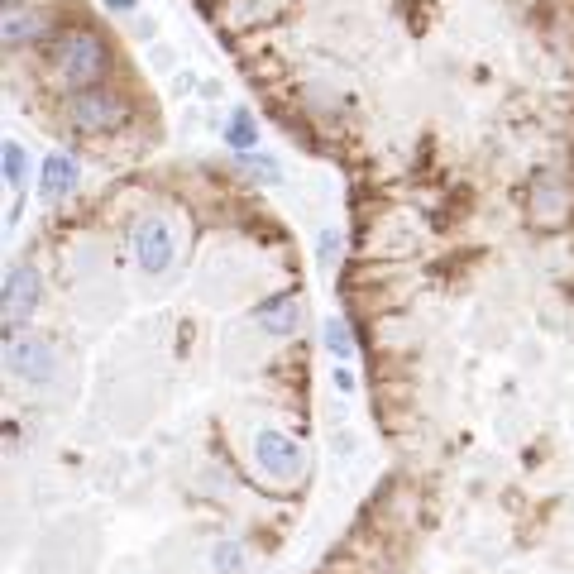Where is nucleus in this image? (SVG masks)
Wrapping results in <instances>:
<instances>
[{
  "label": "nucleus",
  "instance_id": "obj_9",
  "mask_svg": "<svg viewBox=\"0 0 574 574\" xmlns=\"http://www.w3.org/2000/svg\"><path fill=\"white\" fill-rule=\"evenodd\" d=\"M254 326H264L268 335H292L302 326V297L297 292H273L268 302L254 307Z\"/></svg>",
  "mask_w": 574,
  "mask_h": 574
},
{
  "label": "nucleus",
  "instance_id": "obj_3",
  "mask_svg": "<svg viewBox=\"0 0 574 574\" xmlns=\"http://www.w3.org/2000/svg\"><path fill=\"white\" fill-rule=\"evenodd\" d=\"M254 464L273 484H297L302 469H307V455H302V441H292L287 431H259L254 436Z\"/></svg>",
  "mask_w": 574,
  "mask_h": 574
},
{
  "label": "nucleus",
  "instance_id": "obj_6",
  "mask_svg": "<svg viewBox=\"0 0 574 574\" xmlns=\"http://www.w3.org/2000/svg\"><path fill=\"white\" fill-rule=\"evenodd\" d=\"M134 264L144 268L149 278L173 268V230H168V221L144 216V221L134 225Z\"/></svg>",
  "mask_w": 574,
  "mask_h": 574
},
{
  "label": "nucleus",
  "instance_id": "obj_17",
  "mask_svg": "<svg viewBox=\"0 0 574 574\" xmlns=\"http://www.w3.org/2000/svg\"><path fill=\"white\" fill-rule=\"evenodd\" d=\"M134 5H139V0H106V10H115V15H130Z\"/></svg>",
  "mask_w": 574,
  "mask_h": 574
},
{
  "label": "nucleus",
  "instance_id": "obj_10",
  "mask_svg": "<svg viewBox=\"0 0 574 574\" xmlns=\"http://www.w3.org/2000/svg\"><path fill=\"white\" fill-rule=\"evenodd\" d=\"M72 187H77V158L53 149V154L44 158V173H39V197H44L48 206H58V201L72 197Z\"/></svg>",
  "mask_w": 574,
  "mask_h": 574
},
{
  "label": "nucleus",
  "instance_id": "obj_1",
  "mask_svg": "<svg viewBox=\"0 0 574 574\" xmlns=\"http://www.w3.org/2000/svg\"><path fill=\"white\" fill-rule=\"evenodd\" d=\"M106 67H111L106 44L91 29H58L53 34V72L63 77L67 87H77V91L96 87L106 77Z\"/></svg>",
  "mask_w": 574,
  "mask_h": 574
},
{
  "label": "nucleus",
  "instance_id": "obj_8",
  "mask_svg": "<svg viewBox=\"0 0 574 574\" xmlns=\"http://www.w3.org/2000/svg\"><path fill=\"white\" fill-rule=\"evenodd\" d=\"M48 29H53V24H48L44 15L34 10V5H15V0L5 5V20H0V39H5V48L39 44V39L48 34Z\"/></svg>",
  "mask_w": 574,
  "mask_h": 574
},
{
  "label": "nucleus",
  "instance_id": "obj_16",
  "mask_svg": "<svg viewBox=\"0 0 574 574\" xmlns=\"http://www.w3.org/2000/svg\"><path fill=\"white\" fill-rule=\"evenodd\" d=\"M335 388H340V393H350V388H354V374H350V369H335Z\"/></svg>",
  "mask_w": 574,
  "mask_h": 574
},
{
  "label": "nucleus",
  "instance_id": "obj_13",
  "mask_svg": "<svg viewBox=\"0 0 574 574\" xmlns=\"http://www.w3.org/2000/svg\"><path fill=\"white\" fill-rule=\"evenodd\" d=\"M321 345H326V354L340 359V364H350V359H354V340H350V331H345V321H326Z\"/></svg>",
  "mask_w": 574,
  "mask_h": 574
},
{
  "label": "nucleus",
  "instance_id": "obj_7",
  "mask_svg": "<svg viewBox=\"0 0 574 574\" xmlns=\"http://www.w3.org/2000/svg\"><path fill=\"white\" fill-rule=\"evenodd\" d=\"M5 364H10V374L24 378V383H48L53 369H58V354H53L48 340L20 335V340H5Z\"/></svg>",
  "mask_w": 574,
  "mask_h": 574
},
{
  "label": "nucleus",
  "instance_id": "obj_15",
  "mask_svg": "<svg viewBox=\"0 0 574 574\" xmlns=\"http://www.w3.org/2000/svg\"><path fill=\"white\" fill-rule=\"evenodd\" d=\"M335 259H340V235H335V230H326V235H321V264L331 268Z\"/></svg>",
  "mask_w": 574,
  "mask_h": 574
},
{
  "label": "nucleus",
  "instance_id": "obj_12",
  "mask_svg": "<svg viewBox=\"0 0 574 574\" xmlns=\"http://www.w3.org/2000/svg\"><path fill=\"white\" fill-rule=\"evenodd\" d=\"M211 570L216 574H244L249 570V551H244V541H216V546H211Z\"/></svg>",
  "mask_w": 574,
  "mask_h": 574
},
{
  "label": "nucleus",
  "instance_id": "obj_14",
  "mask_svg": "<svg viewBox=\"0 0 574 574\" xmlns=\"http://www.w3.org/2000/svg\"><path fill=\"white\" fill-rule=\"evenodd\" d=\"M0 163H5V182H10V187H20V182H24V168H29V163H24V149L15 144V139H5V149H0Z\"/></svg>",
  "mask_w": 574,
  "mask_h": 574
},
{
  "label": "nucleus",
  "instance_id": "obj_4",
  "mask_svg": "<svg viewBox=\"0 0 574 574\" xmlns=\"http://www.w3.org/2000/svg\"><path fill=\"white\" fill-rule=\"evenodd\" d=\"M34 307H39V273L29 264L10 268L5 273V287H0V321H5V340H15V331H20L24 321L34 316Z\"/></svg>",
  "mask_w": 574,
  "mask_h": 574
},
{
  "label": "nucleus",
  "instance_id": "obj_5",
  "mask_svg": "<svg viewBox=\"0 0 574 574\" xmlns=\"http://www.w3.org/2000/svg\"><path fill=\"white\" fill-rule=\"evenodd\" d=\"M570 211H574V197H570V187H565L560 177L555 173L531 177V192H527L531 225H541V230H560V225H570Z\"/></svg>",
  "mask_w": 574,
  "mask_h": 574
},
{
  "label": "nucleus",
  "instance_id": "obj_11",
  "mask_svg": "<svg viewBox=\"0 0 574 574\" xmlns=\"http://www.w3.org/2000/svg\"><path fill=\"white\" fill-rule=\"evenodd\" d=\"M225 144H230L235 154H249V149L259 144V120L249 115V106H240V111L230 115V125H225Z\"/></svg>",
  "mask_w": 574,
  "mask_h": 574
},
{
  "label": "nucleus",
  "instance_id": "obj_2",
  "mask_svg": "<svg viewBox=\"0 0 574 574\" xmlns=\"http://www.w3.org/2000/svg\"><path fill=\"white\" fill-rule=\"evenodd\" d=\"M67 115H72V125H77L82 134H111L130 120V101L111 87H87V91L72 96Z\"/></svg>",
  "mask_w": 574,
  "mask_h": 574
}]
</instances>
